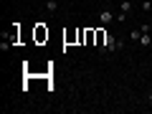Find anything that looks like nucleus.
<instances>
[{"instance_id": "obj_7", "label": "nucleus", "mask_w": 152, "mask_h": 114, "mask_svg": "<svg viewBox=\"0 0 152 114\" xmlns=\"http://www.w3.org/2000/svg\"><path fill=\"white\" fill-rule=\"evenodd\" d=\"M119 10L129 15V13H132V3H129V0H124V3H122V5H119Z\"/></svg>"}, {"instance_id": "obj_6", "label": "nucleus", "mask_w": 152, "mask_h": 114, "mask_svg": "<svg viewBox=\"0 0 152 114\" xmlns=\"http://www.w3.org/2000/svg\"><path fill=\"white\" fill-rule=\"evenodd\" d=\"M140 46H152V36H150V33H142V38H140Z\"/></svg>"}, {"instance_id": "obj_2", "label": "nucleus", "mask_w": 152, "mask_h": 114, "mask_svg": "<svg viewBox=\"0 0 152 114\" xmlns=\"http://www.w3.org/2000/svg\"><path fill=\"white\" fill-rule=\"evenodd\" d=\"M112 20H114V15H112L109 10H102V13H99V23H104V26H109Z\"/></svg>"}, {"instance_id": "obj_10", "label": "nucleus", "mask_w": 152, "mask_h": 114, "mask_svg": "<svg viewBox=\"0 0 152 114\" xmlns=\"http://www.w3.org/2000/svg\"><path fill=\"white\" fill-rule=\"evenodd\" d=\"M147 99H150V104H152V91H150V96H147Z\"/></svg>"}, {"instance_id": "obj_9", "label": "nucleus", "mask_w": 152, "mask_h": 114, "mask_svg": "<svg viewBox=\"0 0 152 114\" xmlns=\"http://www.w3.org/2000/svg\"><path fill=\"white\" fill-rule=\"evenodd\" d=\"M140 8H142V10H145V13H150V10H152V0H145V3H142Z\"/></svg>"}, {"instance_id": "obj_5", "label": "nucleus", "mask_w": 152, "mask_h": 114, "mask_svg": "<svg viewBox=\"0 0 152 114\" xmlns=\"http://www.w3.org/2000/svg\"><path fill=\"white\" fill-rule=\"evenodd\" d=\"M46 10H48V13H56V10H58V0H48V3H46Z\"/></svg>"}, {"instance_id": "obj_11", "label": "nucleus", "mask_w": 152, "mask_h": 114, "mask_svg": "<svg viewBox=\"0 0 152 114\" xmlns=\"http://www.w3.org/2000/svg\"><path fill=\"white\" fill-rule=\"evenodd\" d=\"M58 3H61V0H58Z\"/></svg>"}, {"instance_id": "obj_1", "label": "nucleus", "mask_w": 152, "mask_h": 114, "mask_svg": "<svg viewBox=\"0 0 152 114\" xmlns=\"http://www.w3.org/2000/svg\"><path fill=\"white\" fill-rule=\"evenodd\" d=\"M36 41H38V43L48 41V28H46L43 23H38V26H36Z\"/></svg>"}, {"instance_id": "obj_3", "label": "nucleus", "mask_w": 152, "mask_h": 114, "mask_svg": "<svg viewBox=\"0 0 152 114\" xmlns=\"http://www.w3.org/2000/svg\"><path fill=\"white\" fill-rule=\"evenodd\" d=\"M114 43H117V38H114L112 33H107V41H104V48H107V51H112V48H114Z\"/></svg>"}, {"instance_id": "obj_4", "label": "nucleus", "mask_w": 152, "mask_h": 114, "mask_svg": "<svg viewBox=\"0 0 152 114\" xmlns=\"http://www.w3.org/2000/svg\"><path fill=\"white\" fill-rule=\"evenodd\" d=\"M104 41H107V31L99 28V31H96V46H102V48H104Z\"/></svg>"}, {"instance_id": "obj_8", "label": "nucleus", "mask_w": 152, "mask_h": 114, "mask_svg": "<svg viewBox=\"0 0 152 114\" xmlns=\"http://www.w3.org/2000/svg\"><path fill=\"white\" fill-rule=\"evenodd\" d=\"M132 41H137V43H140V38H142V31H140V28H134V31H132Z\"/></svg>"}]
</instances>
